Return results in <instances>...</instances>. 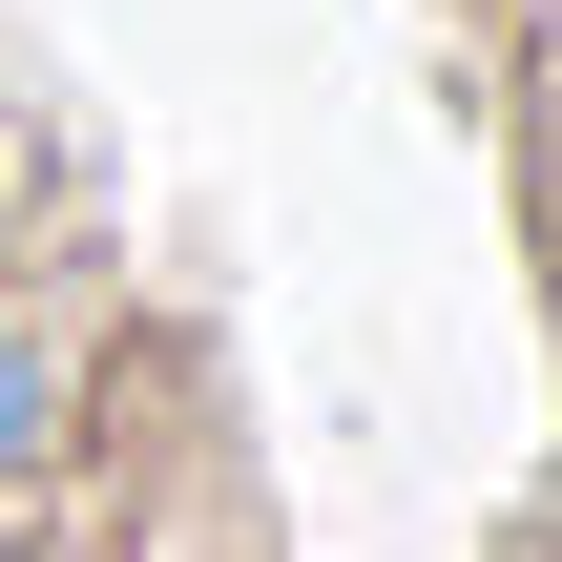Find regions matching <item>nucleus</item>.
Segmentation results:
<instances>
[{
  "label": "nucleus",
  "instance_id": "obj_2",
  "mask_svg": "<svg viewBox=\"0 0 562 562\" xmlns=\"http://www.w3.org/2000/svg\"><path fill=\"white\" fill-rule=\"evenodd\" d=\"M0 229H21V146H0Z\"/></svg>",
  "mask_w": 562,
  "mask_h": 562
},
{
  "label": "nucleus",
  "instance_id": "obj_1",
  "mask_svg": "<svg viewBox=\"0 0 562 562\" xmlns=\"http://www.w3.org/2000/svg\"><path fill=\"white\" fill-rule=\"evenodd\" d=\"M42 417H63V355H42V334H0V480L42 459Z\"/></svg>",
  "mask_w": 562,
  "mask_h": 562
}]
</instances>
